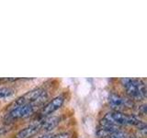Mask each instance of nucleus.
I'll return each instance as SVG.
<instances>
[{
	"instance_id": "obj_9",
	"label": "nucleus",
	"mask_w": 147,
	"mask_h": 138,
	"mask_svg": "<svg viewBox=\"0 0 147 138\" xmlns=\"http://www.w3.org/2000/svg\"><path fill=\"white\" fill-rule=\"evenodd\" d=\"M136 85L138 87V90L140 92V95L142 97V99H145L146 97V86L145 83L142 81V79H135Z\"/></svg>"
},
{
	"instance_id": "obj_3",
	"label": "nucleus",
	"mask_w": 147,
	"mask_h": 138,
	"mask_svg": "<svg viewBox=\"0 0 147 138\" xmlns=\"http://www.w3.org/2000/svg\"><path fill=\"white\" fill-rule=\"evenodd\" d=\"M64 102V97L63 96H57L54 99L46 104L44 107L41 109L40 112V115L41 117H46L48 115L53 113L54 112H56L58 109L62 107V105Z\"/></svg>"
},
{
	"instance_id": "obj_8",
	"label": "nucleus",
	"mask_w": 147,
	"mask_h": 138,
	"mask_svg": "<svg viewBox=\"0 0 147 138\" xmlns=\"http://www.w3.org/2000/svg\"><path fill=\"white\" fill-rule=\"evenodd\" d=\"M109 104L112 106L113 108L115 109H119L125 106L126 104V99L122 98V97L116 95V94H110L109 97Z\"/></svg>"
},
{
	"instance_id": "obj_15",
	"label": "nucleus",
	"mask_w": 147,
	"mask_h": 138,
	"mask_svg": "<svg viewBox=\"0 0 147 138\" xmlns=\"http://www.w3.org/2000/svg\"><path fill=\"white\" fill-rule=\"evenodd\" d=\"M128 138H137V137H135L134 135H131V136H129Z\"/></svg>"
},
{
	"instance_id": "obj_14",
	"label": "nucleus",
	"mask_w": 147,
	"mask_h": 138,
	"mask_svg": "<svg viewBox=\"0 0 147 138\" xmlns=\"http://www.w3.org/2000/svg\"><path fill=\"white\" fill-rule=\"evenodd\" d=\"M53 135H52V133H46V135H42L40 138H53Z\"/></svg>"
},
{
	"instance_id": "obj_16",
	"label": "nucleus",
	"mask_w": 147,
	"mask_h": 138,
	"mask_svg": "<svg viewBox=\"0 0 147 138\" xmlns=\"http://www.w3.org/2000/svg\"><path fill=\"white\" fill-rule=\"evenodd\" d=\"M3 80H6V79H3V78H0V81H3Z\"/></svg>"
},
{
	"instance_id": "obj_2",
	"label": "nucleus",
	"mask_w": 147,
	"mask_h": 138,
	"mask_svg": "<svg viewBox=\"0 0 147 138\" xmlns=\"http://www.w3.org/2000/svg\"><path fill=\"white\" fill-rule=\"evenodd\" d=\"M43 92H44V90H43V89H41V87L31 89L30 91L26 92V93L23 94L22 96L18 97L17 99H15L10 105H9V107H12V109H14L16 107H18V106L34 102V101L38 99Z\"/></svg>"
},
{
	"instance_id": "obj_13",
	"label": "nucleus",
	"mask_w": 147,
	"mask_h": 138,
	"mask_svg": "<svg viewBox=\"0 0 147 138\" xmlns=\"http://www.w3.org/2000/svg\"><path fill=\"white\" fill-rule=\"evenodd\" d=\"M139 113L142 115L146 114V105L145 104H142V105L139 106Z\"/></svg>"
},
{
	"instance_id": "obj_1",
	"label": "nucleus",
	"mask_w": 147,
	"mask_h": 138,
	"mask_svg": "<svg viewBox=\"0 0 147 138\" xmlns=\"http://www.w3.org/2000/svg\"><path fill=\"white\" fill-rule=\"evenodd\" d=\"M36 108H37V106L33 102L18 106V107L11 109L9 113L7 115V119L8 121H15V120H18V119L26 118L33 113Z\"/></svg>"
},
{
	"instance_id": "obj_5",
	"label": "nucleus",
	"mask_w": 147,
	"mask_h": 138,
	"mask_svg": "<svg viewBox=\"0 0 147 138\" xmlns=\"http://www.w3.org/2000/svg\"><path fill=\"white\" fill-rule=\"evenodd\" d=\"M40 130V122L34 123L25 127L15 135V138H31Z\"/></svg>"
},
{
	"instance_id": "obj_11",
	"label": "nucleus",
	"mask_w": 147,
	"mask_h": 138,
	"mask_svg": "<svg viewBox=\"0 0 147 138\" xmlns=\"http://www.w3.org/2000/svg\"><path fill=\"white\" fill-rule=\"evenodd\" d=\"M109 138H126V137H125V135H124L122 132L117 131L116 133H114L113 135H110Z\"/></svg>"
},
{
	"instance_id": "obj_10",
	"label": "nucleus",
	"mask_w": 147,
	"mask_h": 138,
	"mask_svg": "<svg viewBox=\"0 0 147 138\" xmlns=\"http://www.w3.org/2000/svg\"><path fill=\"white\" fill-rule=\"evenodd\" d=\"M14 93V90L10 87H0V99L7 98Z\"/></svg>"
},
{
	"instance_id": "obj_4",
	"label": "nucleus",
	"mask_w": 147,
	"mask_h": 138,
	"mask_svg": "<svg viewBox=\"0 0 147 138\" xmlns=\"http://www.w3.org/2000/svg\"><path fill=\"white\" fill-rule=\"evenodd\" d=\"M121 84L126 89L127 93L130 95L131 98L135 99H142V97L140 95V92L138 90V87L136 85L135 79H131V78L123 77L121 79Z\"/></svg>"
},
{
	"instance_id": "obj_12",
	"label": "nucleus",
	"mask_w": 147,
	"mask_h": 138,
	"mask_svg": "<svg viewBox=\"0 0 147 138\" xmlns=\"http://www.w3.org/2000/svg\"><path fill=\"white\" fill-rule=\"evenodd\" d=\"M53 138H70L69 133H60L58 135H53Z\"/></svg>"
},
{
	"instance_id": "obj_6",
	"label": "nucleus",
	"mask_w": 147,
	"mask_h": 138,
	"mask_svg": "<svg viewBox=\"0 0 147 138\" xmlns=\"http://www.w3.org/2000/svg\"><path fill=\"white\" fill-rule=\"evenodd\" d=\"M118 130V126H103L100 125L96 131V136L99 138L109 137Z\"/></svg>"
},
{
	"instance_id": "obj_7",
	"label": "nucleus",
	"mask_w": 147,
	"mask_h": 138,
	"mask_svg": "<svg viewBox=\"0 0 147 138\" xmlns=\"http://www.w3.org/2000/svg\"><path fill=\"white\" fill-rule=\"evenodd\" d=\"M60 119L57 116H53L44 120V121L40 122V130H44V131H51L53 130V128L56 127L59 122H60Z\"/></svg>"
}]
</instances>
